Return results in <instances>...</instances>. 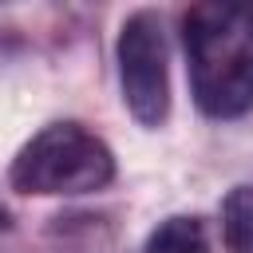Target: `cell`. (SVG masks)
Segmentation results:
<instances>
[{
	"instance_id": "obj_1",
	"label": "cell",
	"mask_w": 253,
	"mask_h": 253,
	"mask_svg": "<svg viewBox=\"0 0 253 253\" xmlns=\"http://www.w3.org/2000/svg\"><path fill=\"white\" fill-rule=\"evenodd\" d=\"M182 43L198 107L213 119L245 115L253 107V4L206 0L186 8Z\"/></svg>"
},
{
	"instance_id": "obj_2",
	"label": "cell",
	"mask_w": 253,
	"mask_h": 253,
	"mask_svg": "<svg viewBox=\"0 0 253 253\" xmlns=\"http://www.w3.org/2000/svg\"><path fill=\"white\" fill-rule=\"evenodd\" d=\"M8 178L20 194H91L115 178V154L79 123H51L24 142Z\"/></svg>"
},
{
	"instance_id": "obj_3",
	"label": "cell",
	"mask_w": 253,
	"mask_h": 253,
	"mask_svg": "<svg viewBox=\"0 0 253 253\" xmlns=\"http://www.w3.org/2000/svg\"><path fill=\"white\" fill-rule=\"evenodd\" d=\"M119 79L130 115L142 126H158L170 111V75H166V36L154 12L126 16L119 32Z\"/></svg>"
},
{
	"instance_id": "obj_4",
	"label": "cell",
	"mask_w": 253,
	"mask_h": 253,
	"mask_svg": "<svg viewBox=\"0 0 253 253\" xmlns=\"http://www.w3.org/2000/svg\"><path fill=\"white\" fill-rule=\"evenodd\" d=\"M221 237L229 253H253V186H233L221 202Z\"/></svg>"
},
{
	"instance_id": "obj_5",
	"label": "cell",
	"mask_w": 253,
	"mask_h": 253,
	"mask_svg": "<svg viewBox=\"0 0 253 253\" xmlns=\"http://www.w3.org/2000/svg\"><path fill=\"white\" fill-rule=\"evenodd\" d=\"M146 253H210V241L198 217H166L146 237Z\"/></svg>"
},
{
	"instance_id": "obj_6",
	"label": "cell",
	"mask_w": 253,
	"mask_h": 253,
	"mask_svg": "<svg viewBox=\"0 0 253 253\" xmlns=\"http://www.w3.org/2000/svg\"><path fill=\"white\" fill-rule=\"evenodd\" d=\"M8 233H12V217L0 210V237H8Z\"/></svg>"
}]
</instances>
